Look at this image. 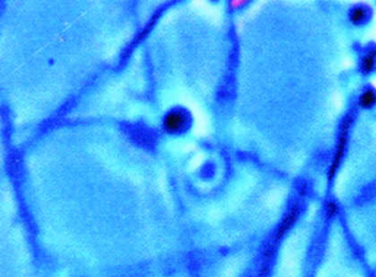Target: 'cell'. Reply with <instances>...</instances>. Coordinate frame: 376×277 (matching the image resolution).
<instances>
[{
    "mask_svg": "<svg viewBox=\"0 0 376 277\" xmlns=\"http://www.w3.org/2000/svg\"><path fill=\"white\" fill-rule=\"evenodd\" d=\"M352 123H353V117H352L351 114H348V116L342 120L341 125H340V132H339V137H338L337 146H336L335 155H333V159L331 161L329 170H327V179L329 180H332L333 178H335L338 170L340 168V166H341L342 160L345 154V149H347V146H348L349 132H350Z\"/></svg>",
    "mask_w": 376,
    "mask_h": 277,
    "instance_id": "6da1fadb",
    "label": "cell"
},
{
    "mask_svg": "<svg viewBox=\"0 0 376 277\" xmlns=\"http://www.w3.org/2000/svg\"><path fill=\"white\" fill-rule=\"evenodd\" d=\"M300 215V207L298 203H295L293 204V206L290 207V209L288 210V213L286 214V216L284 217V219L281 220L280 225L278 226L277 230L275 232V236H274V241H272L271 245L269 246L268 249H267L265 251V258L266 260H268V258H270L272 255H274V252H275V248H276V244L280 241L285 236H286L287 232L290 230L291 228L294 227V225L296 224V221L298 220V217Z\"/></svg>",
    "mask_w": 376,
    "mask_h": 277,
    "instance_id": "7a4b0ae2",
    "label": "cell"
},
{
    "mask_svg": "<svg viewBox=\"0 0 376 277\" xmlns=\"http://www.w3.org/2000/svg\"><path fill=\"white\" fill-rule=\"evenodd\" d=\"M186 122L187 117L184 111L172 110L167 114L165 120H163V125H165V129L168 132L175 133V132H179L182 129H184Z\"/></svg>",
    "mask_w": 376,
    "mask_h": 277,
    "instance_id": "3957f363",
    "label": "cell"
},
{
    "mask_svg": "<svg viewBox=\"0 0 376 277\" xmlns=\"http://www.w3.org/2000/svg\"><path fill=\"white\" fill-rule=\"evenodd\" d=\"M376 66V47L369 49L361 58L360 68L363 75H369L373 73Z\"/></svg>",
    "mask_w": 376,
    "mask_h": 277,
    "instance_id": "277c9868",
    "label": "cell"
},
{
    "mask_svg": "<svg viewBox=\"0 0 376 277\" xmlns=\"http://www.w3.org/2000/svg\"><path fill=\"white\" fill-rule=\"evenodd\" d=\"M368 17V11L364 6H356L352 8L349 14V20L354 26H360L366 21Z\"/></svg>",
    "mask_w": 376,
    "mask_h": 277,
    "instance_id": "5b68a950",
    "label": "cell"
},
{
    "mask_svg": "<svg viewBox=\"0 0 376 277\" xmlns=\"http://www.w3.org/2000/svg\"><path fill=\"white\" fill-rule=\"evenodd\" d=\"M359 106L362 109H372L376 106V92L372 88H367L360 95Z\"/></svg>",
    "mask_w": 376,
    "mask_h": 277,
    "instance_id": "8992f818",
    "label": "cell"
},
{
    "mask_svg": "<svg viewBox=\"0 0 376 277\" xmlns=\"http://www.w3.org/2000/svg\"><path fill=\"white\" fill-rule=\"evenodd\" d=\"M339 214V206L336 201H327L325 203V215L327 219H332Z\"/></svg>",
    "mask_w": 376,
    "mask_h": 277,
    "instance_id": "52a82bcc",
    "label": "cell"
},
{
    "mask_svg": "<svg viewBox=\"0 0 376 277\" xmlns=\"http://www.w3.org/2000/svg\"><path fill=\"white\" fill-rule=\"evenodd\" d=\"M306 191H307V187H306V185L301 186V187H300V189H299L300 195H301V196H303V195H305V194H306Z\"/></svg>",
    "mask_w": 376,
    "mask_h": 277,
    "instance_id": "ba28073f",
    "label": "cell"
}]
</instances>
